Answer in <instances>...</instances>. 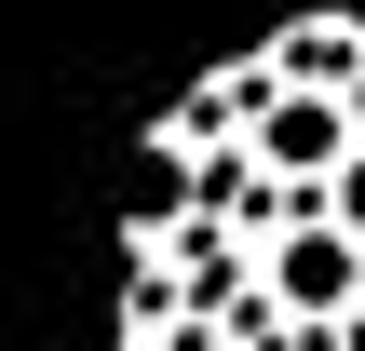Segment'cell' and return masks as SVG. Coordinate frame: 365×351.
<instances>
[{"label":"cell","instance_id":"1","mask_svg":"<svg viewBox=\"0 0 365 351\" xmlns=\"http://www.w3.org/2000/svg\"><path fill=\"white\" fill-rule=\"evenodd\" d=\"M271 284H284L298 311H339V298H352V243H339V230H284V257H271Z\"/></svg>","mask_w":365,"mask_h":351}]
</instances>
